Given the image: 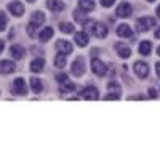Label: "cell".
<instances>
[{
    "label": "cell",
    "instance_id": "obj_33",
    "mask_svg": "<svg viewBox=\"0 0 160 152\" xmlns=\"http://www.w3.org/2000/svg\"><path fill=\"white\" fill-rule=\"evenodd\" d=\"M149 96H151V98H157V91H155L154 88H151V90H149Z\"/></svg>",
    "mask_w": 160,
    "mask_h": 152
},
{
    "label": "cell",
    "instance_id": "obj_29",
    "mask_svg": "<svg viewBox=\"0 0 160 152\" xmlns=\"http://www.w3.org/2000/svg\"><path fill=\"white\" fill-rule=\"evenodd\" d=\"M35 29H37L35 24H32V23L28 24V34H29V37H35Z\"/></svg>",
    "mask_w": 160,
    "mask_h": 152
},
{
    "label": "cell",
    "instance_id": "obj_32",
    "mask_svg": "<svg viewBox=\"0 0 160 152\" xmlns=\"http://www.w3.org/2000/svg\"><path fill=\"white\" fill-rule=\"evenodd\" d=\"M118 98H120L118 94H112V93H111V94H108V96H106V99H108V101H111V99H118Z\"/></svg>",
    "mask_w": 160,
    "mask_h": 152
},
{
    "label": "cell",
    "instance_id": "obj_34",
    "mask_svg": "<svg viewBox=\"0 0 160 152\" xmlns=\"http://www.w3.org/2000/svg\"><path fill=\"white\" fill-rule=\"evenodd\" d=\"M155 72H157V75H160V63L155 64Z\"/></svg>",
    "mask_w": 160,
    "mask_h": 152
},
{
    "label": "cell",
    "instance_id": "obj_14",
    "mask_svg": "<svg viewBox=\"0 0 160 152\" xmlns=\"http://www.w3.org/2000/svg\"><path fill=\"white\" fill-rule=\"evenodd\" d=\"M10 53H11V56L15 58V59H22L24 54H26V50L21 45H13L10 48Z\"/></svg>",
    "mask_w": 160,
    "mask_h": 152
},
{
    "label": "cell",
    "instance_id": "obj_19",
    "mask_svg": "<svg viewBox=\"0 0 160 152\" xmlns=\"http://www.w3.org/2000/svg\"><path fill=\"white\" fill-rule=\"evenodd\" d=\"M74 90H75V85L72 84L69 79L59 84V91H61V93H71V91H74Z\"/></svg>",
    "mask_w": 160,
    "mask_h": 152
},
{
    "label": "cell",
    "instance_id": "obj_5",
    "mask_svg": "<svg viewBox=\"0 0 160 152\" xmlns=\"http://www.w3.org/2000/svg\"><path fill=\"white\" fill-rule=\"evenodd\" d=\"M91 71L95 72L96 75L102 77V75L108 74V67H106V64H104L102 61H99L98 58H93V59H91Z\"/></svg>",
    "mask_w": 160,
    "mask_h": 152
},
{
    "label": "cell",
    "instance_id": "obj_22",
    "mask_svg": "<svg viewBox=\"0 0 160 152\" xmlns=\"http://www.w3.org/2000/svg\"><path fill=\"white\" fill-rule=\"evenodd\" d=\"M31 88H32L34 93H40V91H42V88H43L42 80L37 79V77H32V79H31Z\"/></svg>",
    "mask_w": 160,
    "mask_h": 152
},
{
    "label": "cell",
    "instance_id": "obj_13",
    "mask_svg": "<svg viewBox=\"0 0 160 152\" xmlns=\"http://www.w3.org/2000/svg\"><path fill=\"white\" fill-rule=\"evenodd\" d=\"M115 51L118 53V56L123 58V59H128V58L131 56L130 47H127V45H123V43H115Z\"/></svg>",
    "mask_w": 160,
    "mask_h": 152
},
{
    "label": "cell",
    "instance_id": "obj_24",
    "mask_svg": "<svg viewBox=\"0 0 160 152\" xmlns=\"http://www.w3.org/2000/svg\"><path fill=\"white\" fill-rule=\"evenodd\" d=\"M66 61H68V58H66V54H62V53H59V54H56L55 56V67H64L66 66Z\"/></svg>",
    "mask_w": 160,
    "mask_h": 152
},
{
    "label": "cell",
    "instance_id": "obj_12",
    "mask_svg": "<svg viewBox=\"0 0 160 152\" xmlns=\"http://www.w3.org/2000/svg\"><path fill=\"white\" fill-rule=\"evenodd\" d=\"M56 50H58V53L69 54V53H72V45H71V42H66V40H58L56 42Z\"/></svg>",
    "mask_w": 160,
    "mask_h": 152
},
{
    "label": "cell",
    "instance_id": "obj_17",
    "mask_svg": "<svg viewBox=\"0 0 160 152\" xmlns=\"http://www.w3.org/2000/svg\"><path fill=\"white\" fill-rule=\"evenodd\" d=\"M45 19H47V18H45V15H43L42 11H34V13H32V18H31V23L35 24L37 27H40V26L45 23Z\"/></svg>",
    "mask_w": 160,
    "mask_h": 152
},
{
    "label": "cell",
    "instance_id": "obj_6",
    "mask_svg": "<svg viewBox=\"0 0 160 152\" xmlns=\"http://www.w3.org/2000/svg\"><path fill=\"white\" fill-rule=\"evenodd\" d=\"M133 71H135V74L139 79H146L149 75V66L146 63H142V61H136L135 66H133Z\"/></svg>",
    "mask_w": 160,
    "mask_h": 152
},
{
    "label": "cell",
    "instance_id": "obj_36",
    "mask_svg": "<svg viewBox=\"0 0 160 152\" xmlns=\"http://www.w3.org/2000/svg\"><path fill=\"white\" fill-rule=\"evenodd\" d=\"M28 2H29V3H34V2H35V0H28Z\"/></svg>",
    "mask_w": 160,
    "mask_h": 152
},
{
    "label": "cell",
    "instance_id": "obj_21",
    "mask_svg": "<svg viewBox=\"0 0 160 152\" xmlns=\"http://www.w3.org/2000/svg\"><path fill=\"white\" fill-rule=\"evenodd\" d=\"M78 7L83 11H91V10H95V0H80Z\"/></svg>",
    "mask_w": 160,
    "mask_h": 152
},
{
    "label": "cell",
    "instance_id": "obj_7",
    "mask_svg": "<svg viewBox=\"0 0 160 152\" xmlns=\"http://www.w3.org/2000/svg\"><path fill=\"white\" fill-rule=\"evenodd\" d=\"M115 13H117L118 18H130L131 13H133V8H131V5L128 2H120Z\"/></svg>",
    "mask_w": 160,
    "mask_h": 152
},
{
    "label": "cell",
    "instance_id": "obj_9",
    "mask_svg": "<svg viewBox=\"0 0 160 152\" xmlns=\"http://www.w3.org/2000/svg\"><path fill=\"white\" fill-rule=\"evenodd\" d=\"M8 10H10V13L13 16H22V13H24V5L21 3V2H11L10 5H8Z\"/></svg>",
    "mask_w": 160,
    "mask_h": 152
},
{
    "label": "cell",
    "instance_id": "obj_3",
    "mask_svg": "<svg viewBox=\"0 0 160 152\" xmlns=\"http://www.w3.org/2000/svg\"><path fill=\"white\" fill-rule=\"evenodd\" d=\"M71 72H72V75H75V77H82V75L85 74V59H83L82 56L75 58V61L72 63Z\"/></svg>",
    "mask_w": 160,
    "mask_h": 152
},
{
    "label": "cell",
    "instance_id": "obj_8",
    "mask_svg": "<svg viewBox=\"0 0 160 152\" xmlns=\"http://www.w3.org/2000/svg\"><path fill=\"white\" fill-rule=\"evenodd\" d=\"M82 96L85 99H88V101H96L98 98H99V91H98V88H95V87H87L83 91H82Z\"/></svg>",
    "mask_w": 160,
    "mask_h": 152
},
{
    "label": "cell",
    "instance_id": "obj_27",
    "mask_svg": "<svg viewBox=\"0 0 160 152\" xmlns=\"http://www.w3.org/2000/svg\"><path fill=\"white\" fill-rule=\"evenodd\" d=\"M74 18H75V21L82 23V24H85V23H87L85 11H83V10H75V11H74Z\"/></svg>",
    "mask_w": 160,
    "mask_h": 152
},
{
    "label": "cell",
    "instance_id": "obj_15",
    "mask_svg": "<svg viewBox=\"0 0 160 152\" xmlns=\"http://www.w3.org/2000/svg\"><path fill=\"white\" fill-rule=\"evenodd\" d=\"M117 35L118 37H133V32H131V27L128 24H120L117 27Z\"/></svg>",
    "mask_w": 160,
    "mask_h": 152
},
{
    "label": "cell",
    "instance_id": "obj_18",
    "mask_svg": "<svg viewBox=\"0 0 160 152\" xmlns=\"http://www.w3.org/2000/svg\"><path fill=\"white\" fill-rule=\"evenodd\" d=\"M74 40H75V43L78 47H87L88 45V35H87V32H77L74 35Z\"/></svg>",
    "mask_w": 160,
    "mask_h": 152
},
{
    "label": "cell",
    "instance_id": "obj_25",
    "mask_svg": "<svg viewBox=\"0 0 160 152\" xmlns=\"http://www.w3.org/2000/svg\"><path fill=\"white\" fill-rule=\"evenodd\" d=\"M108 90H109V93H112V94H118L120 96V91H122V87H120L117 82H109V85H108Z\"/></svg>",
    "mask_w": 160,
    "mask_h": 152
},
{
    "label": "cell",
    "instance_id": "obj_16",
    "mask_svg": "<svg viewBox=\"0 0 160 152\" xmlns=\"http://www.w3.org/2000/svg\"><path fill=\"white\" fill-rule=\"evenodd\" d=\"M43 66H45V59L43 58H35L32 63H31V71L32 72H42L43 71Z\"/></svg>",
    "mask_w": 160,
    "mask_h": 152
},
{
    "label": "cell",
    "instance_id": "obj_2",
    "mask_svg": "<svg viewBox=\"0 0 160 152\" xmlns=\"http://www.w3.org/2000/svg\"><path fill=\"white\" fill-rule=\"evenodd\" d=\"M155 24H157V21H155L154 18H151V16H144V18L138 19L136 27H138V31H139V32H146V31L152 29Z\"/></svg>",
    "mask_w": 160,
    "mask_h": 152
},
{
    "label": "cell",
    "instance_id": "obj_11",
    "mask_svg": "<svg viewBox=\"0 0 160 152\" xmlns=\"http://www.w3.org/2000/svg\"><path fill=\"white\" fill-rule=\"evenodd\" d=\"M47 7L48 10H51L53 13H59L64 10V3H62V0H47Z\"/></svg>",
    "mask_w": 160,
    "mask_h": 152
},
{
    "label": "cell",
    "instance_id": "obj_35",
    "mask_svg": "<svg viewBox=\"0 0 160 152\" xmlns=\"http://www.w3.org/2000/svg\"><path fill=\"white\" fill-rule=\"evenodd\" d=\"M3 48H5V42H3V40H0V53L3 51Z\"/></svg>",
    "mask_w": 160,
    "mask_h": 152
},
{
    "label": "cell",
    "instance_id": "obj_1",
    "mask_svg": "<svg viewBox=\"0 0 160 152\" xmlns=\"http://www.w3.org/2000/svg\"><path fill=\"white\" fill-rule=\"evenodd\" d=\"M11 93L13 94H19V96L28 94V85H26V80L21 79V77L13 80V84H11Z\"/></svg>",
    "mask_w": 160,
    "mask_h": 152
},
{
    "label": "cell",
    "instance_id": "obj_28",
    "mask_svg": "<svg viewBox=\"0 0 160 152\" xmlns=\"http://www.w3.org/2000/svg\"><path fill=\"white\" fill-rule=\"evenodd\" d=\"M7 23H8V19H7V15H5L3 11H0V31H5Z\"/></svg>",
    "mask_w": 160,
    "mask_h": 152
},
{
    "label": "cell",
    "instance_id": "obj_37",
    "mask_svg": "<svg viewBox=\"0 0 160 152\" xmlns=\"http://www.w3.org/2000/svg\"><path fill=\"white\" fill-rule=\"evenodd\" d=\"M148 2H154V0H148Z\"/></svg>",
    "mask_w": 160,
    "mask_h": 152
},
{
    "label": "cell",
    "instance_id": "obj_4",
    "mask_svg": "<svg viewBox=\"0 0 160 152\" xmlns=\"http://www.w3.org/2000/svg\"><path fill=\"white\" fill-rule=\"evenodd\" d=\"M91 34L95 35V37H98V38H104L106 35L109 34V31H108V27H106V24H102V23H91Z\"/></svg>",
    "mask_w": 160,
    "mask_h": 152
},
{
    "label": "cell",
    "instance_id": "obj_23",
    "mask_svg": "<svg viewBox=\"0 0 160 152\" xmlns=\"http://www.w3.org/2000/svg\"><path fill=\"white\" fill-rule=\"evenodd\" d=\"M151 42L149 40H144V42H141L139 43V53L142 54V56H148V54L151 53Z\"/></svg>",
    "mask_w": 160,
    "mask_h": 152
},
{
    "label": "cell",
    "instance_id": "obj_30",
    "mask_svg": "<svg viewBox=\"0 0 160 152\" xmlns=\"http://www.w3.org/2000/svg\"><path fill=\"white\" fill-rule=\"evenodd\" d=\"M101 3H102L104 8H109V7H112L115 3V0H101Z\"/></svg>",
    "mask_w": 160,
    "mask_h": 152
},
{
    "label": "cell",
    "instance_id": "obj_10",
    "mask_svg": "<svg viewBox=\"0 0 160 152\" xmlns=\"http://www.w3.org/2000/svg\"><path fill=\"white\" fill-rule=\"evenodd\" d=\"M16 71V64L13 63V61H0V72L2 74H11V72H15Z\"/></svg>",
    "mask_w": 160,
    "mask_h": 152
},
{
    "label": "cell",
    "instance_id": "obj_20",
    "mask_svg": "<svg viewBox=\"0 0 160 152\" xmlns=\"http://www.w3.org/2000/svg\"><path fill=\"white\" fill-rule=\"evenodd\" d=\"M53 34H55V31H53L51 27H43L42 32H40V35H38L40 42H48V40L53 37Z\"/></svg>",
    "mask_w": 160,
    "mask_h": 152
},
{
    "label": "cell",
    "instance_id": "obj_26",
    "mask_svg": "<svg viewBox=\"0 0 160 152\" xmlns=\"http://www.w3.org/2000/svg\"><path fill=\"white\" fill-rule=\"evenodd\" d=\"M59 29L62 34H72L74 32V26L71 23H61L59 24Z\"/></svg>",
    "mask_w": 160,
    "mask_h": 152
},
{
    "label": "cell",
    "instance_id": "obj_31",
    "mask_svg": "<svg viewBox=\"0 0 160 152\" xmlns=\"http://www.w3.org/2000/svg\"><path fill=\"white\" fill-rule=\"evenodd\" d=\"M68 79H69L68 74H58V75H56V82H58V84H61V82L68 80Z\"/></svg>",
    "mask_w": 160,
    "mask_h": 152
}]
</instances>
